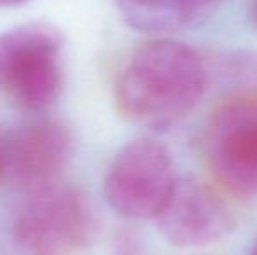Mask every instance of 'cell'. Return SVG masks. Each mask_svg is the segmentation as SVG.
<instances>
[{"mask_svg":"<svg viewBox=\"0 0 257 255\" xmlns=\"http://www.w3.org/2000/svg\"><path fill=\"white\" fill-rule=\"evenodd\" d=\"M206 72L196 49L173 39H151L132 53L115 82V103L128 119L166 129L201 98Z\"/></svg>","mask_w":257,"mask_h":255,"instance_id":"obj_1","label":"cell"},{"mask_svg":"<svg viewBox=\"0 0 257 255\" xmlns=\"http://www.w3.org/2000/svg\"><path fill=\"white\" fill-rule=\"evenodd\" d=\"M98 236L95 208L82 191L56 182L27 192L7 232L11 255H84Z\"/></svg>","mask_w":257,"mask_h":255,"instance_id":"obj_2","label":"cell"},{"mask_svg":"<svg viewBox=\"0 0 257 255\" xmlns=\"http://www.w3.org/2000/svg\"><path fill=\"white\" fill-rule=\"evenodd\" d=\"M63 37L44 23H28L0 34V89L18 107L41 112L61 93Z\"/></svg>","mask_w":257,"mask_h":255,"instance_id":"obj_3","label":"cell"},{"mask_svg":"<svg viewBox=\"0 0 257 255\" xmlns=\"http://www.w3.org/2000/svg\"><path fill=\"white\" fill-rule=\"evenodd\" d=\"M177 184L168 149L153 138H137L119 149L103 178V196L121 217L156 218Z\"/></svg>","mask_w":257,"mask_h":255,"instance_id":"obj_4","label":"cell"},{"mask_svg":"<svg viewBox=\"0 0 257 255\" xmlns=\"http://www.w3.org/2000/svg\"><path fill=\"white\" fill-rule=\"evenodd\" d=\"M206 156L224 185L257 194V95H238L213 112L205 136Z\"/></svg>","mask_w":257,"mask_h":255,"instance_id":"obj_5","label":"cell"},{"mask_svg":"<svg viewBox=\"0 0 257 255\" xmlns=\"http://www.w3.org/2000/svg\"><path fill=\"white\" fill-rule=\"evenodd\" d=\"M154 220L163 238L180 248L215 243L234 227V217L222 197L193 178L177 180Z\"/></svg>","mask_w":257,"mask_h":255,"instance_id":"obj_6","label":"cell"},{"mask_svg":"<svg viewBox=\"0 0 257 255\" xmlns=\"http://www.w3.org/2000/svg\"><path fill=\"white\" fill-rule=\"evenodd\" d=\"M7 177L27 192L56 182L74 152V140L63 123L39 119L16 128L7 136Z\"/></svg>","mask_w":257,"mask_h":255,"instance_id":"obj_7","label":"cell"},{"mask_svg":"<svg viewBox=\"0 0 257 255\" xmlns=\"http://www.w3.org/2000/svg\"><path fill=\"white\" fill-rule=\"evenodd\" d=\"M119 11L139 30H163L187 21L172 0H115Z\"/></svg>","mask_w":257,"mask_h":255,"instance_id":"obj_8","label":"cell"},{"mask_svg":"<svg viewBox=\"0 0 257 255\" xmlns=\"http://www.w3.org/2000/svg\"><path fill=\"white\" fill-rule=\"evenodd\" d=\"M172 2L175 4V6L180 9V13L189 20V18H193L198 11L212 6V4L217 2V0H172Z\"/></svg>","mask_w":257,"mask_h":255,"instance_id":"obj_9","label":"cell"},{"mask_svg":"<svg viewBox=\"0 0 257 255\" xmlns=\"http://www.w3.org/2000/svg\"><path fill=\"white\" fill-rule=\"evenodd\" d=\"M7 177V159H6V142L0 136V182L2 178Z\"/></svg>","mask_w":257,"mask_h":255,"instance_id":"obj_10","label":"cell"},{"mask_svg":"<svg viewBox=\"0 0 257 255\" xmlns=\"http://www.w3.org/2000/svg\"><path fill=\"white\" fill-rule=\"evenodd\" d=\"M30 0H0V7H20Z\"/></svg>","mask_w":257,"mask_h":255,"instance_id":"obj_11","label":"cell"},{"mask_svg":"<svg viewBox=\"0 0 257 255\" xmlns=\"http://www.w3.org/2000/svg\"><path fill=\"white\" fill-rule=\"evenodd\" d=\"M248 255H257V241L252 245V248H250V252H248Z\"/></svg>","mask_w":257,"mask_h":255,"instance_id":"obj_12","label":"cell"},{"mask_svg":"<svg viewBox=\"0 0 257 255\" xmlns=\"http://www.w3.org/2000/svg\"><path fill=\"white\" fill-rule=\"evenodd\" d=\"M254 18H255V21H257V0H254Z\"/></svg>","mask_w":257,"mask_h":255,"instance_id":"obj_13","label":"cell"}]
</instances>
